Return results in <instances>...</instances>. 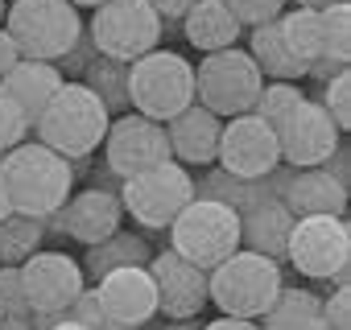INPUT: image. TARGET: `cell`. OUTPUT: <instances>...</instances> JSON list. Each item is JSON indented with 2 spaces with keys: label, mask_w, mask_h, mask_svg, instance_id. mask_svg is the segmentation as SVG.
<instances>
[{
  "label": "cell",
  "mask_w": 351,
  "mask_h": 330,
  "mask_svg": "<svg viewBox=\"0 0 351 330\" xmlns=\"http://www.w3.org/2000/svg\"><path fill=\"white\" fill-rule=\"evenodd\" d=\"M0 174H5V182H9L17 215L46 219L75 194L71 161L58 157L54 149L38 144V140H21L9 153H0Z\"/></svg>",
  "instance_id": "obj_1"
},
{
  "label": "cell",
  "mask_w": 351,
  "mask_h": 330,
  "mask_svg": "<svg viewBox=\"0 0 351 330\" xmlns=\"http://www.w3.org/2000/svg\"><path fill=\"white\" fill-rule=\"evenodd\" d=\"M112 116L108 107L95 99L91 87L83 83H62L58 95L42 107V116L34 120V136L38 144L54 149L58 157L75 161V157H91L99 144H104V132H108Z\"/></svg>",
  "instance_id": "obj_2"
},
{
  "label": "cell",
  "mask_w": 351,
  "mask_h": 330,
  "mask_svg": "<svg viewBox=\"0 0 351 330\" xmlns=\"http://www.w3.org/2000/svg\"><path fill=\"white\" fill-rule=\"evenodd\" d=\"M281 264L261 256V252H248V248H236L228 260H219L211 272H207V301H215L219 314L228 318H261L273 297L281 293Z\"/></svg>",
  "instance_id": "obj_3"
},
{
  "label": "cell",
  "mask_w": 351,
  "mask_h": 330,
  "mask_svg": "<svg viewBox=\"0 0 351 330\" xmlns=\"http://www.w3.org/2000/svg\"><path fill=\"white\" fill-rule=\"evenodd\" d=\"M128 103L145 120H173L195 103V62L173 50H149L128 62Z\"/></svg>",
  "instance_id": "obj_4"
},
{
  "label": "cell",
  "mask_w": 351,
  "mask_h": 330,
  "mask_svg": "<svg viewBox=\"0 0 351 330\" xmlns=\"http://www.w3.org/2000/svg\"><path fill=\"white\" fill-rule=\"evenodd\" d=\"M5 34L17 42L21 58L58 62L83 34V13L71 0H9Z\"/></svg>",
  "instance_id": "obj_5"
},
{
  "label": "cell",
  "mask_w": 351,
  "mask_h": 330,
  "mask_svg": "<svg viewBox=\"0 0 351 330\" xmlns=\"http://www.w3.org/2000/svg\"><path fill=\"white\" fill-rule=\"evenodd\" d=\"M165 231L173 252L207 272L240 248V215L215 199H191Z\"/></svg>",
  "instance_id": "obj_6"
},
{
  "label": "cell",
  "mask_w": 351,
  "mask_h": 330,
  "mask_svg": "<svg viewBox=\"0 0 351 330\" xmlns=\"http://www.w3.org/2000/svg\"><path fill=\"white\" fill-rule=\"evenodd\" d=\"M91 13L95 17L87 25V38H91L99 58L136 62L141 54L157 50L165 38V21L157 17V9L149 0H104Z\"/></svg>",
  "instance_id": "obj_7"
},
{
  "label": "cell",
  "mask_w": 351,
  "mask_h": 330,
  "mask_svg": "<svg viewBox=\"0 0 351 330\" xmlns=\"http://www.w3.org/2000/svg\"><path fill=\"white\" fill-rule=\"evenodd\" d=\"M191 199H195V178H191L186 165H178V161L149 165V170H141V174L120 182L124 215H132L149 231H165Z\"/></svg>",
  "instance_id": "obj_8"
},
{
  "label": "cell",
  "mask_w": 351,
  "mask_h": 330,
  "mask_svg": "<svg viewBox=\"0 0 351 330\" xmlns=\"http://www.w3.org/2000/svg\"><path fill=\"white\" fill-rule=\"evenodd\" d=\"M261 87H265V79H261L256 62L248 58V50H240V46L215 50L195 66V103H203L219 120L252 112Z\"/></svg>",
  "instance_id": "obj_9"
},
{
  "label": "cell",
  "mask_w": 351,
  "mask_h": 330,
  "mask_svg": "<svg viewBox=\"0 0 351 330\" xmlns=\"http://www.w3.org/2000/svg\"><path fill=\"white\" fill-rule=\"evenodd\" d=\"M285 260L302 277H310V281H330L335 272H343L351 264L347 215H306V219H293L289 244H285Z\"/></svg>",
  "instance_id": "obj_10"
},
{
  "label": "cell",
  "mask_w": 351,
  "mask_h": 330,
  "mask_svg": "<svg viewBox=\"0 0 351 330\" xmlns=\"http://www.w3.org/2000/svg\"><path fill=\"white\" fill-rule=\"evenodd\" d=\"M215 165L232 178H265L281 165V149H277V132L273 124H265L261 116L244 112L232 116L219 132V153Z\"/></svg>",
  "instance_id": "obj_11"
},
{
  "label": "cell",
  "mask_w": 351,
  "mask_h": 330,
  "mask_svg": "<svg viewBox=\"0 0 351 330\" xmlns=\"http://www.w3.org/2000/svg\"><path fill=\"white\" fill-rule=\"evenodd\" d=\"M21 285L34 318H62L83 293V268L66 252H34L21 264Z\"/></svg>",
  "instance_id": "obj_12"
},
{
  "label": "cell",
  "mask_w": 351,
  "mask_h": 330,
  "mask_svg": "<svg viewBox=\"0 0 351 330\" xmlns=\"http://www.w3.org/2000/svg\"><path fill=\"white\" fill-rule=\"evenodd\" d=\"M104 161H108V170L124 182V178L149 170V165H161V161H173V157H169L165 128L157 120L124 112V116H112V124L104 132Z\"/></svg>",
  "instance_id": "obj_13"
},
{
  "label": "cell",
  "mask_w": 351,
  "mask_h": 330,
  "mask_svg": "<svg viewBox=\"0 0 351 330\" xmlns=\"http://www.w3.org/2000/svg\"><path fill=\"white\" fill-rule=\"evenodd\" d=\"M273 132H277L281 165H289V170H318L339 144V128L318 99H302Z\"/></svg>",
  "instance_id": "obj_14"
},
{
  "label": "cell",
  "mask_w": 351,
  "mask_h": 330,
  "mask_svg": "<svg viewBox=\"0 0 351 330\" xmlns=\"http://www.w3.org/2000/svg\"><path fill=\"white\" fill-rule=\"evenodd\" d=\"M145 268H149L153 289H157V314H165L169 322L203 314V305H207V268L182 260L173 248L153 252Z\"/></svg>",
  "instance_id": "obj_15"
},
{
  "label": "cell",
  "mask_w": 351,
  "mask_h": 330,
  "mask_svg": "<svg viewBox=\"0 0 351 330\" xmlns=\"http://www.w3.org/2000/svg\"><path fill=\"white\" fill-rule=\"evenodd\" d=\"M95 301L124 330H141L157 314V289H153L149 268H141V264L136 268H116V272L99 277L95 281Z\"/></svg>",
  "instance_id": "obj_16"
},
{
  "label": "cell",
  "mask_w": 351,
  "mask_h": 330,
  "mask_svg": "<svg viewBox=\"0 0 351 330\" xmlns=\"http://www.w3.org/2000/svg\"><path fill=\"white\" fill-rule=\"evenodd\" d=\"M58 231L62 236H71V240H79L83 248H91V244H99V240H108L120 223H124V207H120V194H112V190H79V194H71L58 211Z\"/></svg>",
  "instance_id": "obj_17"
},
{
  "label": "cell",
  "mask_w": 351,
  "mask_h": 330,
  "mask_svg": "<svg viewBox=\"0 0 351 330\" xmlns=\"http://www.w3.org/2000/svg\"><path fill=\"white\" fill-rule=\"evenodd\" d=\"M161 128L169 140V157L178 165H215L219 132H223V120L215 112H207L203 103H191L173 120H165Z\"/></svg>",
  "instance_id": "obj_18"
},
{
  "label": "cell",
  "mask_w": 351,
  "mask_h": 330,
  "mask_svg": "<svg viewBox=\"0 0 351 330\" xmlns=\"http://www.w3.org/2000/svg\"><path fill=\"white\" fill-rule=\"evenodd\" d=\"M289 174H293L289 165H277V170L265 174V178H232V174L219 170V165H211L203 178H195V199H215V203L232 207L236 215H244V211H252V207H261L269 199H281Z\"/></svg>",
  "instance_id": "obj_19"
},
{
  "label": "cell",
  "mask_w": 351,
  "mask_h": 330,
  "mask_svg": "<svg viewBox=\"0 0 351 330\" xmlns=\"http://www.w3.org/2000/svg\"><path fill=\"white\" fill-rule=\"evenodd\" d=\"M281 203H285V211L293 219H306V215H347V186H339L322 170H293L285 190H281Z\"/></svg>",
  "instance_id": "obj_20"
},
{
  "label": "cell",
  "mask_w": 351,
  "mask_h": 330,
  "mask_svg": "<svg viewBox=\"0 0 351 330\" xmlns=\"http://www.w3.org/2000/svg\"><path fill=\"white\" fill-rule=\"evenodd\" d=\"M182 34L195 50L203 54H215V50H232L240 38H244V25L232 17V9L223 5V0H199V5H191L182 17Z\"/></svg>",
  "instance_id": "obj_21"
},
{
  "label": "cell",
  "mask_w": 351,
  "mask_h": 330,
  "mask_svg": "<svg viewBox=\"0 0 351 330\" xmlns=\"http://www.w3.org/2000/svg\"><path fill=\"white\" fill-rule=\"evenodd\" d=\"M289 227H293V215L285 211L281 199H269L252 211L240 215V248L248 252H261L269 260H285V244H289Z\"/></svg>",
  "instance_id": "obj_22"
},
{
  "label": "cell",
  "mask_w": 351,
  "mask_h": 330,
  "mask_svg": "<svg viewBox=\"0 0 351 330\" xmlns=\"http://www.w3.org/2000/svg\"><path fill=\"white\" fill-rule=\"evenodd\" d=\"M5 91L21 103V112H25V120H29V128H34V120L42 116V107L58 95V87L66 83L62 75H58V66L54 62H38V58H21L5 79Z\"/></svg>",
  "instance_id": "obj_23"
},
{
  "label": "cell",
  "mask_w": 351,
  "mask_h": 330,
  "mask_svg": "<svg viewBox=\"0 0 351 330\" xmlns=\"http://www.w3.org/2000/svg\"><path fill=\"white\" fill-rule=\"evenodd\" d=\"M149 256H153V248H149V240L141 231L116 227L108 240H99V244L87 248V256L79 260V268H83V281H99V277H108L116 268H136V264L145 268Z\"/></svg>",
  "instance_id": "obj_24"
},
{
  "label": "cell",
  "mask_w": 351,
  "mask_h": 330,
  "mask_svg": "<svg viewBox=\"0 0 351 330\" xmlns=\"http://www.w3.org/2000/svg\"><path fill=\"white\" fill-rule=\"evenodd\" d=\"M248 58L256 62L261 79H269V83H298V79H306V66L285 46L277 21H265V25L248 29Z\"/></svg>",
  "instance_id": "obj_25"
},
{
  "label": "cell",
  "mask_w": 351,
  "mask_h": 330,
  "mask_svg": "<svg viewBox=\"0 0 351 330\" xmlns=\"http://www.w3.org/2000/svg\"><path fill=\"white\" fill-rule=\"evenodd\" d=\"M318 314H322V297H318V293L281 285V293H277L273 305L256 318V326H261V330H306Z\"/></svg>",
  "instance_id": "obj_26"
},
{
  "label": "cell",
  "mask_w": 351,
  "mask_h": 330,
  "mask_svg": "<svg viewBox=\"0 0 351 330\" xmlns=\"http://www.w3.org/2000/svg\"><path fill=\"white\" fill-rule=\"evenodd\" d=\"M79 83L95 91V99L108 107V116H124V112H132V103H128V62L95 58V62L83 71Z\"/></svg>",
  "instance_id": "obj_27"
},
{
  "label": "cell",
  "mask_w": 351,
  "mask_h": 330,
  "mask_svg": "<svg viewBox=\"0 0 351 330\" xmlns=\"http://www.w3.org/2000/svg\"><path fill=\"white\" fill-rule=\"evenodd\" d=\"M277 25H281V38H285V46L293 50V58L302 62V66H310L314 58H322V17H318V9H285L281 17H277Z\"/></svg>",
  "instance_id": "obj_28"
},
{
  "label": "cell",
  "mask_w": 351,
  "mask_h": 330,
  "mask_svg": "<svg viewBox=\"0 0 351 330\" xmlns=\"http://www.w3.org/2000/svg\"><path fill=\"white\" fill-rule=\"evenodd\" d=\"M46 240V219L34 215H9L0 219V264H25L34 252H42Z\"/></svg>",
  "instance_id": "obj_29"
},
{
  "label": "cell",
  "mask_w": 351,
  "mask_h": 330,
  "mask_svg": "<svg viewBox=\"0 0 351 330\" xmlns=\"http://www.w3.org/2000/svg\"><path fill=\"white\" fill-rule=\"evenodd\" d=\"M318 17H322V54L351 62V9H347V0L318 9Z\"/></svg>",
  "instance_id": "obj_30"
},
{
  "label": "cell",
  "mask_w": 351,
  "mask_h": 330,
  "mask_svg": "<svg viewBox=\"0 0 351 330\" xmlns=\"http://www.w3.org/2000/svg\"><path fill=\"white\" fill-rule=\"evenodd\" d=\"M306 95H302V87L298 83H265L261 87V95H256V103H252V116H261L265 124H281L298 103H302Z\"/></svg>",
  "instance_id": "obj_31"
},
{
  "label": "cell",
  "mask_w": 351,
  "mask_h": 330,
  "mask_svg": "<svg viewBox=\"0 0 351 330\" xmlns=\"http://www.w3.org/2000/svg\"><path fill=\"white\" fill-rule=\"evenodd\" d=\"M322 112L335 120V128L339 132H347L351 128V71H343V75H335V79H326L322 83Z\"/></svg>",
  "instance_id": "obj_32"
},
{
  "label": "cell",
  "mask_w": 351,
  "mask_h": 330,
  "mask_svg": "<svg viewBox=\"0 0 351 330\" xmlns=\"http://www.w3.org/2000/svg\"><path fill=\"white\" fill-rule=\"evenodd\" d=\"M29 136V120L21 112V103L5 91V83H0V153H9L13 144H21Z\"/></svg>",
  "instance_id": "obj_33"
},
{
  "label": "cell",
  "mask_w": 351,
  "mask_h": 330,
  "mask_svg": "<svg viewBox=\"0 0 351 330\" xmlns=\"http://www.w3.org/2000/svg\"><path fill=\"white\" fill-rule=\"evenodd\" d=\"M223 5L232 9V17H236L244 29H252V25L277 21V17L285 13V5H289V0H223Z\"/></svg>",
  "instance_id": "obj_34"
},
{
  "label": "cell",
  "mask_w": 351,
  "mask_h": 330,
  "mask_svg": "<svg viewBox=\"0 0 351 330\" xmlns=\"http://www.w3.org/2000/svg\"><path fill=\"white\" fill-rule=\"evenodd\" d=\"M0 314L29 318L25 285H21V264H0Z\"/></svg>",
  "instance_id": "obj_35"
},
{
  "label": "cell",
  "mask_w": 351,
  "mask_h": 330,
  "mask_svg": "<svg viewBox=\"0 0 351 330\" xmlns=\"http://www.w3.org/2000/svg\"><path fill=\"white\" fill-rule=\"evenodd\" d=\"M66 318L71 322H79L83 330H124V326H116L104 309H99V301H95V289H87L83 285V293L75 297V305L66 309Z\"/></svg>",
  "instance_id": "obj_36"
},
{
  "label": "cell",
  "mask_w": 351,
  "mask_h": 330,
  "mask_svg": "<svg viewBox=\"0 0 351 330\" xmlns=\"http://www.w3.org/2000/svg\"><path fill=\"white\" fill-rule=\"evenodd\" d=\"M95 58H99V54H95V46H91V38H87V29H83V34H79V42H75V46H71L54 66H58V75H62L66 83H79V79H83V71H87Z\"/></svg>",
  "instance_id": "obj_37"
},
{
  "label": "cell",
  "mask_w": 351,
  "mask_h": 330,
  "mask_svg": "<svg viewBox=\"0 0 351 330\" xmlns=\"http://www.w3.org/2000/svg\"><path fill=\"white\" fill-rule=\"evenodd\" d=\"M322 322L330 330H351V285L322 297Z\"/></svg>",
  "instance_id": "obj_38"
},
{
  "label": "cell",
  "mask_w": 351,
  "mask_h": 330,
  "mask_svg": "<svg viewBox=\"0 0 351 330\" xmlns=\"http://www.w3.org/2000/svg\"><path fill=\"white\" fill-rule=\"evenodd\" d=\"M347 165H351V153H347V144L339 140V144H335V153H330V157H326V161L318 165V170H322V174H330V178H335L339 186H347V174H351Z\"/></svg>",
  "instance_id": "obj_39"
},
{
  "label": "cell",
  "mask_w": 351,
  "mask_h": 330,
  "mask_svg": "<svg viewBox=\"0 0 351 330\" xmlns=\"http://www.w3.org/2000/svg\"><path fill=\"white\" fill-rule=\"evenodd\" d=\"M343 71H351V62H339V58H326V54L306 66V75H310L314 83H326V79H335V75H343Z\"/></svg>",
  "instance_id": "obj_40"
},
{
  "label": "cell",
  "mask_w": 351,
  "mask_h": 330,
  "mask_svg": "<svg viewBox=\"0 0 351 330\" xmlns=\"http://www.w3.org/2000/svg\"><path fill=\"white\" fill-rule=\"evenodd\" d=\"M17 62H21V50H17V42L5 34V25H0V79H5Z\"/></svg>",
  "instance_id": "obj_41"
},
{
  "label": "cell",
  "mask_w": 351,
  "mask_h": 330,
  "mask_svg": "<svg viewBox=\"0 0 351 330\" xmlns=\"http://www.w3.org/2000/svg\"><path fill=\"white\" fill-rule=\"evenodd\" d=\"M149 5L157 9V17H161V21H178L191 5H199V0H149Z\"/></svg>",
  "instance_id": "obj_42"
},
{
  "label": "cell",
  "mask_w": 351,
  "mask_h": 330,
  "mask_svg": "<svg viewBox=\"0 0 351 330\" xmlns=\"http://www.w3.org/2000/svg\"><path fill=\"white\" fill-rule=\"evenodd\" d=\"M203 330H261L252 318H228V314H219L215 322H203Z\"/></svg>",
  "instance_id": "obj_43"
},
{
  "label": "cell",
  "mask_w": 351,
  "mask_h": 330,
  "mask_svg": "<svg viewBox=\"0 0 351 330\" xmlns=\"http://www.w3.org/2000/svg\"><path fill=\"white\" fill-rule=\"evenodd\" d=\"M0 330H34V318H17V314H0Z\"/></svg>",
  "instance_id": "obj_44"
},
{
  "label": "cell",
  "mask_w": 351,
  "mask_h": 330,
  "mask_svg": "<svg viewBox=\"0 0 351 330\" xmlns=\"http://www.w3.org/2000/svg\"><path fill=\"white\" fill-rule=\"evenodd\" d=\"M17 207H13V194H9V182H5V174H0V219H9Z\"/></svg>",
  "instance_id": "obj_45"
},
{
  "label": "cell",
  "mask_w": 351,
  "mask_h": 330,
  "mask_svg": "<svg viewBox=\"0 0 351 330\" xmlns=\"http://www.w3.org/2000/svg\"><path fill=\"white\" fill-rule=\"evenodd\" d=\"M161 330H203V322L199 318H182V322H165Z\"/></svg>",
  "instance_id": "obj_46"
},
{
  "label": "cell",
  "mask_w": 351,
  "mask_h": 330,
  "mask_svg": "<svg viewBox=\"0 0 351 330\" xmlns=\"http://www.w3.org/2000/svg\"><path fill=\"white\" fill-rule=\"evenodd\" d=\"M298 9H326V5H339V0H293Z\"/></svg>",
  "instance_id": "obj_47"
},
{
  "label": "cell",
  "mask_w": 351,
  "mask_h": 330,
  "mask_svg": "<svg viewBox=\"0 0 351 330\" xmlns=\"http://www.w3.org/2000/svg\"><path fill=\"white\" fill-rule=\"evenodd\" d=\"M46 330H83V326H79V322H71V318H58V322H54V326H46Z\"/></svg>",
  "instance_id": "obj_48"
},
{
  "label": "cell",
  "mask_w": 351,
  "mask_h": 330,
  "mask_svg": "<svg viewBox=\"0 0 351 330\" xmlns=\"http://www.w3.org/2000/svg\"><path fill=\"white\" fill-rule=\"evenodd\" d=\"M71 5H75V9L83 13V9H99V5H104V0H71Z\"/></svg>",
  "instance_id": "obj_49"
},
{
  "label": "cell",
  "mask_w": 351,
  "mask_h": 330,
  "mask_svg": "<svg viewBox=\"0 0 351 330\" xmlns=\"http://www.w3.org/2000/svg\"><path fill=\"white\" fill-rule=\"evenodd\" d=\"M306 330H330V326H326V322H322V314H318V318H314V322H310Z\"/></svg>",
  "instance_id": "obj_50"
},
{
  "label": "cell",
  "mask_w": 351,
  "mask_h": 330,
  "mask_svg": "<svg viewBox=\"0 0 351 330\" xmlns=\"http://www.w3.org/2000/svg\"><path fill=\"white\" fill-rule=\"evenodd\" d=\"M5 9H9V0H0V21H5Z\"/></svg>",
  "instance_id": "obj_51"
}]
</instances>
